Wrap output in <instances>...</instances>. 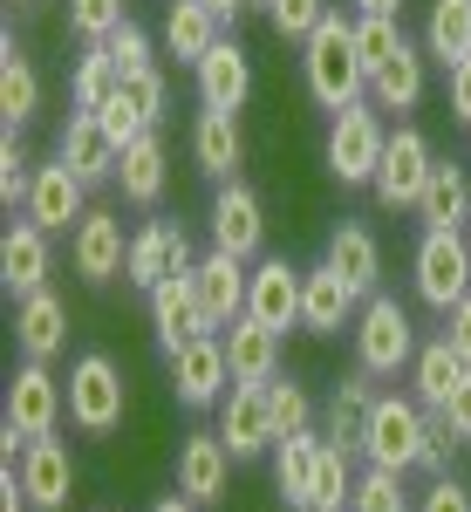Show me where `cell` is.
Segmentation results:
<instances>
[{"instance_id": "6da1fadb", "label": "cell", "mask_w": 471, "mask_h": 512, "mask_svg": "<svg viewBox=\"0 0 471 512\" xmlns=\"http://www.w3.org/2000/svg\"><path fill=\"white\" fill-rule=\"evenodd\" d=\"M301 76H308V96L328 117H342L349 103L369 96V69H362V48H355V21H342V14L328 7V21L301 41Z\"/></svg>"}, {"instance_id": "7a4b0ae2", "label": "cell", "mask_w": 471, "mask_h": 512, "mask_svg": "<svg viewBox=\"0 0 471 512\" xmlns=\"http://www.w3.org/2000/svg\"><path fill=\"white\" fill-rule=\"evenodd\" d=\"M62 410H69V390L48 376V362H21L14 383H7V403H0V451H7V465H14L35 437H55Z\"/></svg>"}, {"instance_id": "3957f363", "label": "cell", "mask_w": 471, "mask_h": 512, "mask_svg": "<svg viewBox=\"0 0 471 512\" xmlns=\"http://www.w3.org/2000/svg\"><path fill=\"white\" fill-rule=\"evenodd\" d=\"M424 437H431V410L417 396H376L369 431H362V458L383 472H410V465H424Z\"/></svg>"}, {"instance_id": "277c9868", "label": "cell", "mask_w": 471, "mask_h": 512, "mask_svg": "<svg viewBox=\"0 0 471 512\" xmlns=\"http://www.w3.org/2000/svg\"><path fill=\"white\" fill-rule=\"evenodd\" d=\"M417 362V328H410V308L396 294H369L362 315H355V369L369 376H396Z\"/></svg>"}, {"instance_id": "5b68a950", "label": "cell", "mask_w": 471, "mask_h": 512, "mask_svg": "<svg viewBox=\"0 0 471 512\" xmlns=\"http://www.w3.org/2000/svg\"><path fill=\"white\" fill-rule=\"evenodd\" d=\"M123 410H130V390H123V369L110 355H76V369H69V424L82 437H110L123 424Z\"/></svg>"}, {"instance_id": "8992f818", "label": "cell", "mask_w": 471, "mask_h": 512, "mask_svg": "<svg viewBox=\"0 0 471 512\" xmlns=\"http://www.w3.org/2000/svg\"><path fill=\"white\" fill-rule=\"evenodd\" d=\"M465 294H471V239L451 233V226H424V239H417V301L451 315Z\"/></svg>"}, {"instance_id": "52a82bcc", "label": "cell", "mask_w": 471, "mask_h": 512, "mask_svg": "<svg viewBox=\"0 0 471 512\" xmlns=\"http://www.w3.org/2000/svg\"><path fill=\"white\" fill-rule=\"evenodd\" d=\"M431 137L424 130H410V123H396L390 144H383V164H376V205L383 212H417V198H424V185H431Z\"/></svg>"}, {"instance_id": "ba28073f", "label": "cell", "mask_w": 471, "mask_h": 512, "mask_svg": "<svg viewBox=\"0 0 471 512\" xmlns=\"http://www.w3.org/2000/svg\"><path fill=\"white\" fill-rule=\"evenodd\" d=\"M383 144H390V130L376 117V103H349L342 117L328 123V171H335L342 185H376Z\"/></svg>"}, {"instance_id": "9c48e42d", "label": "cell", "mask_w": 471, "mask_h": 512, "mask_svg": "<svg viewBox=\"0 0 471 512\" xmlns=\"http://www.w3.org/2000/svg\"><path fill=\"white\" fill-rule=\"evenodd\" d=\"M164 362H171V390H178V403H192V410H219L226 390H233L226 335H198V342H185L178 355H164Z\"/></svg>"}, {"instance_id": "30bf717a", "label": "cell", "mask_w": 471, "mask_h": 512, "mask_svg": "<svg viewBox=\"0 0 471 512\" xmlns=\"http://www.w3.org/2000/svg\"><path fill=\"white\" fill-rule=\"evenodd\" d=\"M212 246L219 253H233V260H260V246H267V205L253 185H219L212 192Z\"/></svg>"}, {"instance_id": "8fae6325", "label": "cell", "mask_w": 471, "mask_h": 512, "mask_svg": "<svg viewBox=\"0 0 471 512\" xmlns=\"http://www.w3.org/2000/svg\"><path fill=\"white\" fill-rule=\"evenodd\" d=\"M192 267H198V253H192V239H185V226L151 219L144 233H130V267H123V280L137 294H151L157 280H171V274H192Z\"/></svg>"}, {"instance_id": "7c38bea8", "label": "cell", "mask_w": 471, "mask_h": 512, "mask_svg": "<svg viewBox=\"0 0 471 512\" xmlns=\"http://www.w3.org/2000/svg\"><path fill=\"white\" fill-rule=\"evenodd\" d=\"M144 301H151V328H157V349H164V355H178L185 342H198V335H219V328L205 321V301H198V280L192 274L157 280Z\"/></svg>"}, {"instance_id": "4fadbf2b", "label": "cell", "mask_w": 471, "mask_h": 512, "mask_svg": "<svg viewBox=\"0 0 471 512\" xmlns=\"http://www.w3.org/2000/svg\"><path fill=\"white\" fill-rule=\"evenodd\" d=\"M69 260H76V274L89 280V287H110V280L130 267V239H123V219H117V212L89 205V219L69 233Z\"/></svg>"}, {"instance_id": "5bb4252c", "label": "cell", "mask_w": 471, "mask_h": 512, "mask_svg": "<svg viewBox=\"0 0 471 512\" xmlns=\"http://www.w3.org/2000/svg\"><path fill=\"white\" fill-rule=\"evenodd\" d=\"M21 212L35 219L41 233H76L82 219H89V185L55 158V164H41V171H35V192H28Z\"/></svg>"}, {"instance_id": "9a60e30c", "label": "cell", "mask_w": 471, "mask_h": 512, "mask_svg": "<svg viewBox=\"0 0 471 512\" xmlns=\"http://www.w3.org/2000/svg\"><path fill=\"white\" fill-rule=\"evenodd\" d=\"M233 485V444L219 431H192L178 444V492L198 499V506H219Z\"/></svg>"}, {"instance_id": "2e32d148", "label": "cell", "mask_w": 471, "mask_h": 512, "mask_svg": "<svg viewBox=\"0 0 471 512\" xmlns=\"http://www.w3.org/2000/svg\"><path fill=\"white\" fill-rule=\"evenodd\" d=\"M14 472H21V485H28L35 512H62L69 499H76V458H69L62 437H35V444L14 458Z\"/></svg>"}, {"instance_id": "e0dca14e", "label": "cell", "mask_w": 471, "mask_h": 512, "mask_svg": "<svg viewBox=\"0 0 471 512\" xmlns=\"http://www.w3.org/2000/svg\"><path fill=\"white\" fill-rule=\"evenodd\" d=\"M301 287H308V274H301V267H287V260H260V267H253V280H246V315L267 321L274 335L301 328Z\"/></svg>"}, {"instance_id": "ac0fdd59", "label": "cell", "mask_w": 471, "mask_h": 512, "mask_svg": "<svg viewBox=\"0 0 471 512\" xmlns=\"http://www.w3.org/2000/svg\"><path fill=\"white\" fill-rule=\"evenodd\" d=\"M362 315V294H355V280L342 267H308V287H301V328L308 335H342L349 321Z\"/></svg>"}, {"instance_id": "d6986e66", "label": "cell", "mask_w": 471, "mask_h": 512, "mask_svg": "<svg viewBox=\"0 0 471 512\" xmlns=\"http://www.w3.org/2000/svg\"><path fill=\"white\" fill-rule=\"evenodd\" d=\"M48 239H55V233H41L28 212L7 226V239H0V287H7L14 301H21V294H35V287H48V274H55Z\"/></svg>"}, {"instance_id": "ffe728a7", "label": "cell", "mask_w": 471, "mask_h": 512, "mask_svg": "<svg viewBox=\"0 0 471 512\" xmlns=\"http://www.w3.org/2000/svg\"><path fill=\"white\" fill-rule=\"evenodd\" d=\"M14 342H21L28 362H55L62 342H69V301H62L55 287L21 294V301H14Z\"/></svg>"}, {"instance_id": "44dd1931", "label": "cell", "mask_w": 471, "mask_h": 512, "mask_svg": "<svg viewBox=\"0 0 471 512\" xmlns=\"http://www.w3.org/2000/svg\"><path fill=\"white\" fill-rule=\"evenodd\" d=\"M219 437L233 444V458H260L274 451V410H267V383H233L219 403Z\"/></svg>"}, {"instance_id": "7402d4cb", "label": "cell", "mask_w": 471, "mask_h": 512, "mask_svg": "<svg viewBox=\"0 0 471 512\" xmlns=\"http://www.w3.org/2000/svg\"><path fill=\"white\" fill-rule=\"evenodd\" d=\"M192 158L212 185H233L239 164H246V130H239V110H198L192 123Z\"/></svg>"}, {"instance_id": "603a6c76", "label": "cell", "mask_w": 471, "mask_h": 512, "mask_svg": "<svg viewBox=\"0 0 471 512\" xmlns=\"http://www.w3.org/2000/svg\"><path fill=\"white\" fill-rule=\"evenodd\" d=\"M192 280H198V301H205V321H212V328H233V321L246 315V280H253L246 260H233V253L212 246L192 267Z\"/></svg>"}, {"instance_id": "cb8c5ba5", "label": "cell", "mask_w": 471, "mask_h": 512, "mask_svg": "<svg viewBox=\"0 0 471 512\" xmlns=\"http://www.w3.org/2000/svg\"><path fill=\"white\" fill-rule=\"evenodd\" d=\"M246 96H253V62L233 35H219L212 55L198 62V103L205 110H246Z\"/></svg>"}, {"instance_id": "d4e9b609", "label": "cell", "mask_w": 471, "mask_h": 512, "mask_svg": "<svg viewBox=\"0 0 471 512\" xmlns=\"http://www.w3.org/2000/svg\"><path fill=\"white\" fill-rule=\"evenodd\" d=\"M62 164L76 171L82 185H110L117 178V144L103 137V123H96V110H69V123H62Z\"/></svg>"}, {"instance_id": "484cf974", "label": "cell", "mask_w": 471, "mask_h": 512, "mask_svg": "<svg viewBox=\"0 0 471 512\" xmlns=\"http://www.w3.org/2000/svg\"><path fill=\"white\" fill-rule=\"evenodd\" d=\"M369 410H376V376H369V369H355V376H342V383H335V396H328V410H321V437H328V444L362 451Z\"/></svg>"}, {"instance_id": "4316f807", "label": "cell", "mask_w": 471, "mask_h": 512, "mask_svg": "<svg viewBox=\"0 0 471 512\" xmlns=\"http://www.w3.org/2000/svg\"><path fill=\"white\" fill-rule=\"evenodd\" d=\"M226 335V362H233V383H274L280 376V335L267 321L239 315L233 328H219Z\"/></svg>"}, {"instance_id": "83f0119b", "label": "cell", "mask_w": 471, "mask_h": 512, "mask_svg": "<svg viewBox=\"0 0 471 512\" xmlns=\"http://www.w3.org/2000/svg\"><path fill=\"white\" fill-rule=\"evenodd\" d=\"M226 35V21H219V14H212V7H205V0H171V7H164V48H171V55H178V62H205V55H212V41Z\"/></svg>"}, {"instance_id": "f1b7e54d", "label": "cell", "mask_w": 471, "mask_h": 512, "mask_svg": "<svg viewBox=\"0 0 471 512\" xmlns=\"http://www.w3.org/2000/svg\"><path fill=\"white\" fill-rule=\"evenodd\" d=\"M164 178H171V164H164L157 130H151V137H137V144L117 158V192H123V205H137V212H151L157 198H164Z\"/></svg>"}, {"instance_id": "f546056e", "label": "cell", "mask_w": 471, "mask_h": 512, "mask_svg": "<svg viewBox=\"0 0 471 512\" xmlns=\"http://www.w3.org/2000/svg\"><path fill=\"white\" fill-rule=\"evenodd\" d=\"M35 110H41V76H35V62H28V48L7 35L0 41V123L21 130Z\"/></svg>"}, {"instance_id": "4dcf8cb0", "label": "cell", "mask_w": 471, "mask_h": 512, "mask_svg": "<svg viewBox=\"0 0 471 512\" xmlns=\"http://www.w3.org/2000/svg\"><path fill=\"white\" fill-rule=\"evenodd\" d=\"M369 103L376 110H417L424 103V48L417 41H403L390 62L369 76Z\"/></svg>"}, {"instance_id": "1f68e13d", "label": "cell", "mask_w": 471, "mask_h": 512, "mask_svg": "<svg viewBox=\"0 0 471 512\" xmlns=\"http://www.w3.org/2000/svg\"><path fill=\"white\" fill-rule=\"evenodd\" d=\"M321 260H328V267H342V274L355 280V294H362V301H369V294H376V280H383V246H376L369 226H335Z\"/></svg>"}, {"instance_id": "d6a6232c", "label": "cell", "mask_w": 471, "mask_h": 512, "mask_svg": "<svg viewBox=\"0 0 471 512\" xmlns=\"http://www.w3.org/2000/svg\"><path fill=\"white\" fill-rule=\"evenodd\" d=\"M410 383H417V403H424V410H444V403H451V390L465 383V355L451 349L444 335H437V342H417Z\"/></svg>"}, {"instance_id": "836d02e7", "label": "cell", "mask_w": 471, "mask_h": 512, "mask_svg": "<svg viewBox=\"0 0 471 512\" xmlns=\"http://www.w3.org/2000/svg\"><path fill=\"white\" fill-rule=\"evenodd\" d=\"M417 219H424V226H451V233H465L471 178L458 171V164H431V185H424V198H417Z\"/></svg>"}, {"instance_id": "e575fe53", "label": "cell", "mask_w": 471, "mask_h": 512, "mask_svg": "<svg viewBox=\"0 0 471 512\" xmlns=\"http://www.w3.org/2000/svg\"><path fill=\"white\" fill-rule=\"evenodd\" d=\"M424 55L444 62V69H458L471 55V0H431V14H424Z\"/></svg>"}, {"instance_id": "d590c367", "label": "cell", "mask_w": 471, "mask_h": 512, "mask_svg": "<svg viewBox=\"0 0 471 512\" xmlns=\"http://www.w3.org/2000/svg\"><path fill=\"white\" fill-rule=\"evenodd\" d=\"M349 499H355L349 444H321V458H314V478H308V499H301V512H349Z\"/></svg>"}, {"instance_id": "8d00e7d4", "label": "cell", "mask_w": 471, "mask_h": 512, "mask_svg": "<svg viewBox=\"0 0 471 512\" xmlns=\"http://www.w3.org/2000/svg\"><path fill=\"white\" fill-rule=\"evenodd\" d=\"M321 444H328V437H314V431H294V437L274 444V485H280V499H287L294 512H301V499H308V478H314Z\"/></svg>"}, {"instance_id": "74e56055", "label": "cell", "mask_w": 471, "mask_h": 512, "mask_svg": "<svg viewBox=\"0 0 471 512\" xmlns=\"http://www.w3.org/2000/svg\"><path fill=\"white\" fill-rule=\"evenodd\" d=\"M123 89V69L110 62V48L103 41H89L76 62V76H69V110H103L110 96Z\"/></svg>"}, {"instance_id": "f35d334b", "label": "cell", "mask_w": 471, "mask_h": 512, "mask_svg": "<svg viewBox=\"0 0 471 512\" xmlns=\"http://www.w3.org/2000/svg\"><path fill=\"white\" fill-rule=\"evenodd\" d=\"M349 512H417V506H410V492H403V472H383V465H369V472L355 478Z\"/></svg>"}, {"instance_id": "ab89813d", "label": "cell", "mask_w": 471, "mask_h": 512, "mask_svg": "<svg viewBox=\"0 0 471 512\" xmlns=\"http://www.w3.org/2000/svg\"><path fill=\"white\" fill-rule=\"evenodd\" d=\"M267 410H274V444L314 424V403H308V390H301L294 376H274V383H267Z\"/></svg>"}, {"instance_id": "60d3db41", "label": "cell", "mask_w": 471, "mask_h": 512, "mask_svg": "<svg viewBox=\"0 0 471 512\" xmlns=\"http://www.w3.org/2000/svg\"><path fill=\"white\" fill-rule=\"evenodd\" d=\"M35 171H41V164H28L21 137L7 130V137H0V205H7V212H14V205H28V192H35Z\"/></svg>"}, {"instance_id": "b9f144b4", "label": "cell", "mask_w": 471, "mask_h": 512, "mask_svg": "<svg viewBox=\"0 0 471 512\" xmlns=\"http://www.w3.org/2000/svg\"><path fill=\"white\" fill-rule=\"evenodd\" d=\"M355 48H362V69L376 76V69L390 62L396 48H403V28H396V14H362V21H355Z\"/></svg>"}, {"instance_id": "7bdbcfd3", "label": "cell", "mask_w": 471, "mask_h": 512, "mask_svg": "<svg viewBox=\"0 0 471 512\" xmlns=\"http://www.w3.org/2000/svg\"><path fill=\"white\" fill-rule=\"evenodd\" d=\"M123 21H130L123 0H69V28H76L82 41H110Z\"/></svg>"}, {"instance_id": "ee69618b", "label": "cell", "mask_w": 471, "mask_h": 512, "mask_svg": "<svg viewBox=\"0 0 471 512\" xmlns=\"http://www.w3.org/2000/svg\"><path fill=\"white\" fill-rule=\"evenodd\" d=\"M267 21H274L280 41H308L321 21H328V0H274L267 7Z\"/></svg>"}, {"instance_id": "f6af8a7d", "label": "cell", "mask_w": 471, "mask_h": 512, "mask_svg": "<svg viewBox=\"0 0 471 512\" xmlns=\"http://www.w3.org/2000/svg\"><path fill=\"white\" fill-rule=\"evenodd\" d=\"M96 123H103V137H110V144H117V158L123 151H130V144H137V137H151V123L137 117V103H130V96H110V103H103V110H96Z\"/></svg>"}, {"instance_id": "bcb514c9", "label": "cell", "mask_w": 471, "mask_h": 512, "mask_svg": "<svg viewBox=\"0 0 471 512\" xmlns=\"http://www.w3.org/2000/svg\"><path fill=\"white\" fill-rule=\"evenodd\" d=\"M123 96H130V103H137V117L151 123H164V96H171V89H164V69H137V76H123Z\"/></svg>"}, {"instance_id": "7dc6e473", "label": "cell", "mask_w": 471, "mask_h": 512, "mask_svg": "<svg viewBox=\"0 0 471 512\" xmlns=\"http://www.w3.org/2000/svg\"><path fill=\"white\" fill-rule=\"evenodd\" d=\"M103 48H110V62H117L123 76H137V69H157V62H151V35H144L137 21H123V28L103 41Z\"/></svg>"}, {"instance_id": "c3c4849f", "label": "cell", "mask_w": 471, "mask_h": 512, "mask_svg": "<svg viewBox=\"0 0 471 512\" xmlns=\"http://www.w3.org/2000/svg\"><path fill=\"white\" fill-rule=\"evenodd\" d=\"M458 444H465V437L451 431V417H444V410H431V437H424V472L444 478V472H451V451H458Z\"/></svg>"}, {"instance_id": "681fc988", "label": "cell", "mask_w": 471, "mask_h": 512, "mask_svg": "<svg viewBox=\"0 0 471 512\" xmlns=\"http://www.w3.org/2000/svg\"><path fill=\"white\" fill-rule=\"evenodd\" d=\"M417 512H471V492L444 472V478H431V485L417 492Z\"/></svg>"}, {"instance_id": "f907efd6", "label": "cell", "mask_w": 471, "mask_h": 512, "mask_svg": "<svg viewBox=\"0 0 471 512\" xmlns=\"http://www.w3.org/2000/svg\"><path fill=\"white\" fill-rule=\"evenodd\" d=\"M444 342L465 355V369H471V294L458 301V308H451V315H444Z\"/></svg>"}, {"instance_id": "816d5d0a", "label": "cell", "mask_w": 471, "mask_h": 512, "mask_svg": "<svg viewBox=\"0 0 471 512\" xmlns=\"http://www.w3.org/2000/svg\"><path fill=\"white\" fill-rule=\"evenodd\" d=\"M444 76H451V117H465V130H471V55L458 69H444Z\"/></svg>"}, {"instance_id": "f5cc1de1", "label": "cell", "mask_w": 471, "mask_h": 512, "mask_svg": "<svg viewBox=\"0 0 471 512\" xmlns=\"http://www.w3.org/2000/svg\"><path fill=\"white\" fill-rule=\"evenodd\" d=\"M444 417H451V431L471 444V369H465V383L451 390V403H444Z\"/></svg>"}, {"instance_id": "db71d44e", "label": "cell", "mask_w": 471, "mask_h": 512, "mask_svg": "<svg viewBox=\"0 0 471 512\" xmlns=\"http://www.w3.org/2000/svg\"><path fill=\"white\" fill-rule=\"evenodd\" d=\"M0 512H35V499H28V485H21V472H14V465L0 472Z\"/></svg>"}, {"instance_id": "11a10c76", "label": "cell", "mask_w": 471, "mask_h": 512, "mask_svg": "<svg viewBox=\"0 0 471 512\" xmlns=\"http://www.w3.org/2000/svg\"><path fill=\"white\" fill-rule=\"evenodd\" d=\"M151 512H198V499H185V492H164Z\"/></svg>"}, {"instance_id": "9f6ffc18", "label": "cell", "mask_w": 471, "mask_h": 512, "mask_svg": "<svg viewBox=\"0 0 471 512\" xmlns=\"http://www.w3.org/2000/svg\"><path fill=\"white\" fill-rule=\"evenodd\" d=\"M205 7H212L219 21H239V14H246V0H205Z\"/></svg>"}, {"instance_id": "6f0895ef", "label": "cell", "mask_w": 471, "mask_h": 512, "mask_svg": "<svg viewBox=\"0 0 471 512\" xmlns=\"http://www.w3.org/2000/svg\"><path fill=\"white\" fill-rule=\"evenodd\" d=\"M362 14H403V0H355Z\"/></svg>"}, {"instance_id": "680465c9", "label": "cell", "mask_w": 471, "mask_h": 512, "mask_svg": "<svg viewBox=\"0 0 471 512\" xmlns=\"http://www.w3.org/2000/svg\"><path fill=\"white\" fill-rule=\"evenodd\" d=\"M7 7H41V0H7Z\"/></svg>"}, {"instance_id": "91938a15", "label": "cell", "mask_w": 471, "mask_h": 512, "mask_svg": "<svg viewBox=\"0 0 471 512\" xmlns=\"http://www.w3.org/2000/svg\"><path fill=\"white\" fill-rule=\"evenodd\" d=\"M246 7H274V0H246Z\"/></svg>"}]
</instances>
